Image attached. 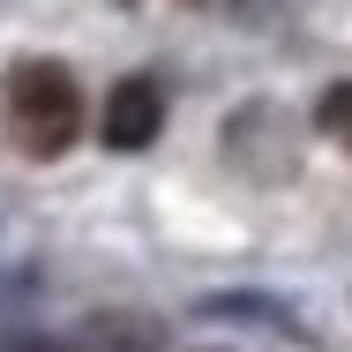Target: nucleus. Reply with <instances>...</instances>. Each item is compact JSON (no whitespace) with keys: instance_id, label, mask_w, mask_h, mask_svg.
Segmentation results:
<instances>
[{"instance_id":"f257e3e1","label":"nucleus","mask_w":352,"mask_h":352,"mask_svg":"<svg viewBox=\"0 0 352 352\" xmlns=\"http://www.w3.org/2000/svg\"><path fill=\"white\" fill-rule=\"evenodd\" d=\"M0 105H8V128L30 157H60L82 135V90H75V75L60 60H15Z\"/></svg>"},{"instance_id":"f03ea898","label":"nucleus","mask_w":352,"mask_h":352,"mask_svg":"<svg viewBox=\"0 0 352 352\" xmlns=\"http://www.w3.org/2000/svg\"><path fill=\"white\" fill-rule=\"evenodd\" d=\"M157 128H165V90H157V75H128V82H113L105 120H98L105 150H150Z\"/></svg>"},{"instance_id":"7ed1b4c3","label":"nucleus","mask_w":352,"mask_h":352,"mask_svg":"<svg viewBox=\"0 0 352 352\" xmlns=\"http://www.w3.org/2000/svg\"><path fill=\"white\" fill-rule=\"evenodd\" d=\"M75 345L82 352H157V330H150L142 315H98Z\"/></svg>"},{"instance_id":"20e7f679","label":"nucleus","mask_w":352,"mask_h":352,"mask_svg":"<svg viewBox=\"0 0 352 352\" xmlns=\"http://www.w3.org/2000/svg\"><path fill=\"white\" fill-rule=\"evenodd\" d=\"M315 120H322V135H330V142H345V150H352V82H338V90H322Z\"/></svg>"}]
</instances>
